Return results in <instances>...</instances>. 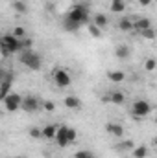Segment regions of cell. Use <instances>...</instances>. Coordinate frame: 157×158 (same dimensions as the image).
<instances>
[{"label": "cell", "mask_w": 157, "mask_h": 158, "mask_svg": "<svg viewBox=\"0 0 157 158\" xmlns=\"http://www.w3.org/2000/svg\"><path fill=\"white\" fill-rule=\"evenodd\" d=\"M89 9H87V6H83V4H76L67 15H65V19H63V28L67 30V31H76L79 30L83 24H89Z\"/></svg>", "instance_id": "6da1fadb"}, {"label": "cell", "mask_w": 157, "mask_h": 158, "mask_svg": "<svg viewBox=\"0 0 157 158\" xmlns=\"http://www.w3.org/2000/svg\"><path fill=\"white\" fill-rule=\"evenodd\" d=\"M22 50V40H19L17 37H13L11 33H4L0 35V53L4 57H9L17 52Z\"/></svg>", "instance_id": "7a4b0ae2"}, {"label": "cell", "mask_w": 157, "mask_h": 158, "mask_svg": "<svg viewBox=\"0 0 157 158\" xmlns=\"http://www.w3.org/2000/svg\"><path fill=\"white\" fill-rule=\"evenodd\" d=\"M76 136H78V134H76V129L67 127V125H61V127H57L54 140H56V143H57L59 147H69V145L76 140Z\"/></svg>", "instance_id": "3957f363"}, {"label": "cell", "mask_w": 157, "mask_h": 158, "mask_svg": "<svg viewBox=\"0 0 157 158\" xmlns=\"http://www.w3.org/2000/svg\"><path fill=\"white\" fill-rule=\"evenodd\" d=\"M20 63L24 66H28L30 70H41L43 57H41L39 53H35L34 50H22L20 52Z\"/></svg>", "instance_id": "277c9868"}, {"label": "cell", "mask_w": 157, "mask_h": 158, "mask_svg": "<svg viewBox=\"0 0 157 158\" xmlns=\"http://www.w3.org/2000/svg\"><path fill=\"white\" fill-rule=\"evenodd\" d=\"M150 112H152V105H150V101H146V99H137V101L131 105V114L139 119L146 118Z\"/></svg>", "instance_id": "5b68a950"}, {"label": "cell", "mask_w": 157, "mask_h": 158, "mask_svg": "<svg viewBox=\"0 0 157 158\" xmlns=\"http://www.w3.org/2000/svg\"><path fill=\"white\" fill-rule=\"evenodd\" d=\"M52 79H54V83H56L59 88L70 86V83H72V77H70V74H69L67 70H63V68H56V70L52 72Z\"/></svg>", "instance_id": "8992f818"}, {"label": "cell", "mask_w": 157, "mask_h": 158, "mask_svg": "<svg viewBox=\"0 0 157 158\" xmlns=\"http://www.w3.org/2000/svg\"><path fill=\"white\" fill-rule=\"evenodd\" d=\"M4 107H6V110H9V112H17L19 109H20V101H22V98L19 96V94H13V92H9L4 99Z\"/></svg>", "instance_id": "52a82bcc"}, {"label": "cell", "mask_w": 157, "mask_h": 158, "mask_svg": "<svg viewBox=\"0 0 157 158\" xmlns=\"http://www.w3.org/2000/svg\"><path fill=\"white\" fill-rule=\"evenodd\" d=\"M20 109H22L24 112H35V110L41 109V101L35 96H26V98H22V101H20Z\"/></svg>", "instance_id": "ba28073f"}, {"label": "cell", "mask_w": 157, "mask_h": 158, "mask_svg": "<svg viewBox=\"0 0 157 158\" xmlns=\"http://www.w3.org/2000/svg\"><path fill=\"white\" fill-rule=\"evenodd\" d=\"M105 131H107L113 138H122V136H124V127H122L120 123H115V121H109V123L105 125Z\"/></svg>", "instance_id": "9c48e42d"}, {"label": "cell", "mask_w": 157, "mask_h": 158, "mask_svg": "<svg viewBox=\"0 0 157 158\" xmlns=\"http://www.w3.org/2000/svg\"><path fill=\"white\" fill-rule=\"evenodd\" d=\"M107 101H111L113 105H122V103L126 101V96H124L120 90H113V92L107 94Z\"/></svg>", "instance_id": "30bf717a"}, {"label": "cell", "mask_w": 157, "mask_h": 158, "mask_svg": "<svg viewBox=\"0 0 157 158\" xmlns=\"http://www.w3.org/2000/svg\"><path fill=\"white\" fill-rule=\"evenodd\" d=\"M56 131H57V125H54V123H48L44 129H41V134H43V138H46V140H54V136H56Z\"/></svg>", "instance_id": "8fae6325"}, {"label": "cell", "mask_w": 157, "mask_h": 158, "mask_svg": "<svg viewBox=\"0 0 157 158\" xmlns=\"http://www.w3.org/2000/svg\"><path fill=\"white\" fill-rule=\"evenodd\" d=\"M63 103H65V107H67V109H72V110H78L79 107H81V101H79L76 96H67Z\"/></svg>", "instance_id": "7c38bea8"}, {"label": "cell", "mask_w": 157, "mask_h": 158, "mask_svg": "<svg viewBox=\"0 0 157 158\" xmlns=\"http://www.w3.org/2000/svg\"><path fill=\"white\" fill-rule=\"evenodd\" d=\"M133 28L141 33V31H144V30L152 28V22H150V19H139V20H135V22H133Z\"/></svg>", "instance_id": "4fadbf2b"}, {"label": "cell", "mask_w": 157, "mask_h": 158, "mask_svg": "<svg viewBox=\"0 0 157 158\" xmlns=\"http://www.w3.org/2000/svg\"><path fill=\"white\" fill-rule=\"evenodd\" d=\"M107 79L113 83H122L126 79V74L122 70H111V72H107Z\"/></svg>", "instance_id": "5bb4252c"}, {"label": "cell", "mask_w": 157, "mask_h": 158, "mask_svg": "<svg viewBox=\"0 0 157 158\" xmlns=\"http://www.w3.org/2000/svg\"><path fill=\"white\" fill-rule=\"evenodd\" d=\"M131 155H133V158H146L148 156V147L146 145H137V147L131 149Z\"/></svg>", "instance_id": "9a60e30c"}, {"label": "cell", "mask_w": 157, "mask_h": 158, "mask_svg": "<svg viewBox=\"0 0 157 158\" xmlns=\"http://www.w3.org/2000/svg\"><path fill=\"white\" fill-rule=\"evenodd\" d=\"M118 28H120L122 31H131V30H133V20L128 19V17H122V19L118 20Z\"/></svg>", "instance_id": "2e32d148"}, {"label": "cell", "mask_w": 157, "mask_h": 158, "mask_svg": "<svg viewBox=\"0 0 157 158\" xmlns=\"http://www.w3.org/2000/svg\"><path fill=\"white\" fill-rule=\"evenodd\" d=\"M115 55H117L118 59H122V61H126L128 57H129V48L126 46V44H120L117 50H115Z\"/></svg>", "instance_id": "e0dca14e"}, {"label": "cell", "mask_w": 157, "mask_h": 158, "mask_svg": "<svg viewBox=\"0 0 157 158\" xmlns=\"http://www.w3.org/2000/svg\"><path fill=\"white\" fill-rule=\"evenodd\" d=\"M94 26H98L100 30L102 28H105L107 26V17L104 15V13H98V15H94V22H92Z\"/></svg>", "instance_id": "ac0fdd59"}, {"label": "cell", "mask_w": 157, "mask_h": 158, "mask_svg": "<svg viewBox=\"0 0 157 158\" xmlns=\"http://www.w3.org/2000/svg\"><path fill=\"white\" fill-rule=\"evenodd\" d=\"M11 6H13V9H15L17 13H26V11H28V6H26L24 0H13Z\"/></svg>", "instance_id": "d6986e66"}, {"label": "cell", "mask_w": 157, "mask_h": 158, "mask_svg": "<svg viewBox=\"0 0 157 158\" xmlns=\"http://www.w3.org/2000/svg\"><path fill=\"white\" fill-rule=\"evenodd\" d=\"M126 9V2L124 0H111V11L113 13H122Z\"/></svg>", "instance_id": "ffe728a7"}, {"label": "cell", "mask_w": 157, "mask_h": 158, "mask_svg": "<svg viewBox=\"0 0 157 158\" xmlns=\"http://www.w3.org/2000/svg\"><path fill=\"white\" fill-rule=\"evenodd\" d=\"M11 35H13V37H17L19 40H24L26 37H28V33H26V30H24L22 26H17V28L11 31Z\"/></svg>", "instance_id": "44dd1931"}, {"label": "cell", "mask_w": 157, "mask_h": 158, "mask_svg": "<svg viewBox=\"0 0 157 158\" xmlns=\"http://www.w3.org/2000/svg\"><path fill=\"white\" fill-rule=\"evenodd\" d=\"M89 33L92 35V37H102V30L98 28V26H94V24H89Z\"/></svg>", "instance_id": "7402d4cb"}, {"label": "cell", "mask_w": 157, "mask_h": 158, "mask_svg": "<svg viewBox=\"0 0 157 158\" xmlns=\"http://www.w3.org/2000/svg\"><path fill=\"white\" fill-rule=\"evenodd\" d=\"M41 109H44L46 112H54L56 110V103L54 101H43L41 103Z\"/></svg>", "instance_id": "603a6c76"}, {"label": "cell", "mask_w": 157, "mask_h": 158, "mask_svg": "<svg viewBox=\"0 0 157 158\" xmlns=\"http://www.w3.org/2000/svg\"><path fill=\"white\" fill-rule=\"evenodd\" d=\"M155 59H154V57H150V59H148V61H146V63H144V68H146V70H148V72H154V70H155Z\"/></svg>", "instance_id": "cb8c5ba5"}, {"label": "cell", "mask_w": 157, "mask_h": 158, "mask_svg": "<svg viewBox=\"0 0 157 158\" xmlns=\"http://www.w3.org/2000/svg\"><path fill=\"white\" fill-rule=\"evenodd\" d=\"M141 35H142L144 39L152 40L154 37H155V31H154V28H148V30H144V31H141Z\"/></svg>", "instance_id": "d4e9b609"}, {"label": "cell", "mask_w": 157, "mask_h": 158, "mask_svg": "<svg viewBox=\"0 0 157 158\" xmlns=\"http://www.w3.org/2000/svg\"><path fill=\"white\" fill-rule=\"evenodd\" d=\"M118 149H122V151H131V149H133V142H131V140H126V142H122V143L118 145Z\"/></svg>", "instance_id": "484cf974"}, {"label": "cell", "mask_w": 157, "mask_h": 158, "mask_svg": "<svg viewBox=\"0 0 157 158\" xmlns=\"http://www.w3.org/2000/svg\"><path fill=\"white\" fill-rule=\"evenodd\" d=\"M30 138H34V140H39V138H43V134H41V129H37V127L30 129Z\"/></svg>", "instance_id": "4316f807"}, {"label": "cell", "mask_w": 157, "mask_h": 158, "mask_svg": "<svg viewBox=\"0 0 157 158\" xmlns=\"http://www.w3.org/2000/svg\"><path fill=\"white\" fill-rule=\"evenodd\" d=\"M91 156H92L91 151H78V153L74 155V158H91Z\"/></svg>", "instance_id": "83f0119b"}, {"label": "cell", "mask_w": 157, "mask_h": 158, "mask_svg": "<svg viewBox=\"0 0 157 158\" xmlns=\"http://www.w3.org/2000/svg\"><path fill=\"white\" fill-rule=\"evenodd\" d=\"M139 4H141V6H150L152 0H139Z\"/></svg>", "instance_id": "f1b7e54d"}, {"label": "cell", "mask_w": 157, "mask_h": 158, "mask_svg": "<svg viewBox=\"0 0 157 158\" xmlns=\"http://www.w3.org/2000/svg\"><path fill=\"white\" fill-rule=\"evenodd\" d=\"M91 158H94V156H91Z\"/></svg>", "instance_id": "f546056e"}, {"label": "cell", "mask_w": 157, "mask_h": 158, "mask_svg": "<svg viewBox=\"0 0 157 158\" xmlns=\"http://www.w3.org/2000/svg\"><path fill=\"white\" fill-rule=\"evenodd\" d=\"M0 85H2V83H0Z\"/></svg>", "instance_id": "4dcf8cb0"}]
</instances>
